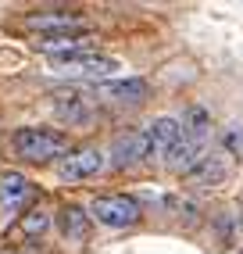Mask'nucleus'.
Instances as JSON below:
<instances>
[{"mask_svg":"<svg viewBox=\"0 0 243 254\" xmlns=\"http://www.w3.org/2000/svg\"><path fill=\"white\" fill-rule=\"evenodd\" d=\"M14 150H18V158H29V161H50L68 154V136L58 129H18Z\"/></svg>","mask_w":243,"mask_h":254,"instance_id":"nucleus-1","label":"nucleus"},{"mask_svg":"<svg viewBox=\"0 0 243 254\" xmlns=\"http://www.w3.org/2000/svg\"><path fill=\"white\" fill-rule=\"evenodd\" d=\"M50 68L61 72V75H75V79H108L111 72H118L122 64L108 54H90V50H82V54H64V58H50Z\"/></svg>","mask_w":243,"mask_h":254,"instance_id":"nucleus-2","label":"nucleus"},{"mask_svg":"<svg viewBox=\"0 0 243 254\" xmlns=\"http://www.w3.org/2000/svg\"><path fill=\"white\" fill-rule=\"evenodd\" d=\"M90 218H97L108 229H125L140 222V204L132 197H97L90 204Z\"/></svg>","mask_w":243,"mask_h":254,"instance_id":"nucleus-3","label":"nucleus"},{"mask_svg":"<svg viewBox=\"0 0 243 254\" xmlns=\"http://www.w3.org/2000/svg\"><path fill=\"white\" fill-rule=\"evenodd\" d=\"M147 93H150V86L143 79H132V75L129 79H104L93 86V97L108 100V104H143Z\"/></svg>","mask_w":243,"mask_h":254,"instance_id":"nucleus-4","label":"nucleus"},{"mask_svg":"<svg viewBox=\"0 0 243 254\" xmlns=\"http://www.w3.org/2000/svg\"><path fill=\"white\" fill-rule=\"evenodd\" d=\"M143 158H150L147 132L125 129V132H118V136H115V143H111V165L125 168V165H136V161H143Z\"/></svg>","mask_w":243,"mask_h":254,"instance_id":"nucleus-5","label":"nucleus"},{"mask_svg":"<svg viewBox=\"0 0 243 254\" xmlns=\"http://www.w3.org/2000/svg\"><path fill=\"white\" fill-rule=\"evenodd\" d=\"M147 140H150V158H172L182 143V122L176 118H158L150 129H147Z\"/></svg>","mask_w":243,"mask_h":254,"instance_id":"nucleus-6","label":"nucleus"},{"mask_svg":"<svg viewBox=\"0 0 243 254\" xmlns=\"http://www.w3.org/2000/svg\"><path fill=\"white\" fill-rule=\"evenodd\" d=\"M104 168V154L97 147H82V150H72L61 165H58V172H61V179H68V183H79V179H90V176H97Z\"/></svg>","mask_w":243,"mask_h":254,"instance_id":"nucleus-7","label":"nucleus"},{"mask_svg":"<svg viewBox=\"0 0 243 254\" xmlns=\"http://www.w3.org/2000/svg\"><path fill=\"white\" fill-rule=\"evenodd\" d=\"M90 40V29H72V32H47L36 40V47L50 58H64V54H82V43Z\"/></svg>","mask_w":243,"mask_h":254,"instance_id":"nucleus-8","label":"nucleus"},{"mask_svg":"<svg viewBox=\"0 0 243 254\" xmlns=\"http://www.w3.org/2000/svg\"><path fill=\"white\" fill-rule=\"evenodd\" d=\"M29 197H32V186H29L25 176L7 172L4 179H0V211L4 215H18L29 204Z\"/></svg>","mask_w":243,"mask_h":254,"instance_id":"nucleus-9","label":"nucleus"},{"mask_svg":"<svg viewBox=\"0 0 243 254\" xmlns=\"http://www.w3.org/2000/svg\"><path fill=\"white\" fill-rule=\"evenodd\" d=\"M90 104H93V100H86V93H79V90H61V93H54V111H58V118H64V122H72V126L90 122Z\"/></svg>","mask_w":243,"mask_h":254,"instance_id":"nucleus-10","label":"nucleus"},{"mask_svg":"<svg viewBox=\"0 0 243 254\" xmlns=\"http://www.w3.org/2000/svg\"><path fill=\"white\" fill-rule=\"evenodd\" d=\"M225 176H229V154H204V161L186 179L193 186H222Z\"/></svg>","mask_w":243,"mask_h":254,"instance_id":"nucleus-11","label":"nucleus"},{"mask_svg":"<svg viewBox=\"0 0 243 254\" xmlns=\"http://www.w3.org/2000/svg\"><path fill=\"white\" fill-rule=\"evenodd\" d=\"M29 29H40V36H47V32L82 29V22H79V14H72V11H36V14H29Z\"/></svg>","mask_w":243,"mask_h":254,"instance_id":"nucleus-12","label":"nucleus"},{"mask_svg":"<svg viewBox=\"0 0 243 254\" xmlns=\"http://www.w3.org/2000/svg\"><path fill=\"white\" fill-rule=\"evenodd\" d=\"M207 136H211V115H207L204 108H189L186 111V122H182V140L189 147L204 150L207 147Z\"/></svg>","mask_w":243,"mask_h":254,"instance_id":"nucleus-13","label":"nucleus"},{"mask_svg":"<svg viewBox=\"0 0 243 254\" xmlns=\"http://www.w3.org/2000/svg\"><path fill=\"white\" fill-rule=\"evenodd\" d=\"M86 229H90V215L75 204H64L61 208V233L64 240H86Z\"/></svg>","mask_w":243,"mask_h":254,"instance_id":"nucleus-14","label":"nucleus"},{"mask_svg":"<svg viewBox=\"0 0 243 254\" xmlns=\"http://www.w3.org/2000/svg\"><path fill=\"white\" fill-rule=\"evenodd\" d=\"M47 226H50L47 211H29V215L22 218V229H25L29 236H40V233H47Z\"/></svg>","mask_w":243,"mask_h":254,"instance_id":"nucleus-15","label":"nucleus"},{"mask_svg":"<svg viewBox=\"0 0 243 254\" xmlns=\"http://www.w3.org/2000/svg\"><path fill=\"white\" fill-rule=\"evenodd\" d=\"M225 147H229V158H240V154H243V132H240L236 126L225 132Z\"/></svg>","mask_w":243,"mask_h":254,"instance_id":"nucleus-16","label":"nucleus"},{"mask_svg":"<svg viewBox=\"0 0 243 254\" xmlns=\"http://www.w3.org/2000/svg\"><path fill=\"white\" fill-rule=\"evenodd\" d=\"M0 254H14V251H0Z\"/></svg>","mask_w":243,"mask_h":254,"instance_id":"nucleus-17","label":"nucleus"}]
</instances>
